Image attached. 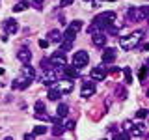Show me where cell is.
I'll return each instance as SVG.
<instances>
[{
  "instance_id": "cell-27",
  "label": "cell",
  "mask_w": 149,
  "mask_h": 140,
  "mask_svg": "<svg viewBox=\"0 0 149 140\" xmlns=\"http://www.w3.org/2000/svg\"><path fill=\"white\" fill-rule=\"evenodd\" d=\"M114 140H130V136H129V133H116V136H114Z\"/></svg>"
},
{
  "instance_id": "cell-11",
  "label": "cell",
  "mask_w": 149,
  "mask_h": 140,
  "mask_svg": "<svg viewBox=\"0 0 149 140\" xmlns=\"http://www.w3.org/2000/svg\"><path fill=\"white\" fill-rule=\"evenodd\" d=\"M62 71H63V77L67 78V80H74V78H78L80 77V71H78L77 67H62Z\"/></svg>"
},
{
  "instance_id": "cell-18",
  "label": "cell",
  "mask_w": 149,
  "mask_h": 140,
  "mask_svg": "<svg viewBox=\"0 0 149 140\" xmlns=\"http://www.w3.org/2000/svg\"><path fill=\"white\" fill-rule=\"evenodd\" d=\"M47 37H49V39H47L49 43H50V41H54V43H60V41H62V32H60V30H50Z\"/></svg>"
},
{
  "instance_id": "cell-37",
  "label": "cell",
  "mask_w": 149,
  "mask_h": 140,
  "mask_svg": "<svg viewBox=\"0 0 149 140\" xmlns=\"http://www.w3.org/2000/svg\"><path fill=\"white\" fill-rule=\"evenodd\" d=\"M24 140H36L34 134H24Z\"/></svg>"
},
{
  "instance_id": "cell-31",
  "label": "cell",
  "mask_w": 149,
  "mask_h": 140,
  "mask_svg": "<svg viewBox=\"0 0 149 140\" xmlns=\"http://www.w3.org/2000/svg\"><path fill=\"white\" fill-rule=\"evenodd\" d=\"M34 106H36V110H37V112H43V110H45V103H43V101H36V105H34Z\"/></svg>"
},
{
  "instance_id": "cell-19",
  "label": "cell",
  "mask_w": 149,
  "mask_h": 140,
  "mask_svg": "<svg viewBox=\"0 0 149 140\" xmlns=\"http://www.w3.org/2000/svg\"><path fill=\"white\" fill-rule=\"evenodd\" d=\"M65 116H67V105L60 103L58 108H56V118H65Z\"/></svg>"
},
{
  "instance_id": "cell-20",
  "label": "cell",
  "mask_w": 149,
  "mask_h": 140,
  "mask_svg": "<svg viewBox=\"0 0 149 140\" xmlns=\"http://www.w3.org/2000/svg\"><path fill=\"white\" fill-rule=\"evenodd\" d=\"M47 97H49L50 101H58L60 97H62V93H60L58 90H56V88H50V90H49V93H47Z\"/></svg>"
},
{
  "instance_id": "cell-17",
  "label": "cell",
  "mask_w": 149,
  "mask_h": 140,
  "mask_svg": "<svg viewBox=\"0 0 149 140\" xmlns=\"http://www.w3.org/2000/svg\"><path fill=\"white\" fill-rule=\"evenodd\" d=\"M22 77H26L28 80H34L36 78V71H34V67H32L30 64H26L24 67H22Z\"/></svg>"
},
{
  "instance_id": "cell-8",
  "label": "cell",
  "mask_w": 149,
  "mask_h": 140,
  "mask_svg": "<svg viewBox=\"0 0 149 140\" xmlns=\"http://www.w3.org/2000/svg\"><path fill=\"white\" fill-rule=\"evenodd\" d=\"M102 64H112L116 58H118V50L114 49V47H108V49H104L102 50Z\"/></svg>"
},
{
  "instance_id": "cell-13",
  "label": "cell",
  "mask_w": 149,
  "mask_h": 140,
  "mask_svg": "<svg viewBox=\"0 0 149 140\" xmlns=\"http://www.w3.org/2000/svg\"><path fill=\"white\" fill-rule=\"evenodd\" d=\"M56 90H58L60 93H71L73 92V82H69V80H60V82H56Z\"/></svg>"
},
{
  "instance_id": "cell-1",
  "label": "cell",
  "mask_w": 149,
  "mask_h": 140,
  "mask_svg": "<svg viewBox=\"0 0 149 140\" xmlns=\"http://www.w3.org/2000/svg\"><path fill=\"white\" fill-rule=\"evenodd\" d=\"M142 36H143V32L136 30V32H132V34L121 37V39H119V47H121L123 50H132L134 47H138V45H140V41L143 39Z\"/></svg>"
},
{
  "instance_id": "cell-15",
  "label": "cell",
  "mask_w": 149,
  "mask_h": 140,
  "mask_svg": "<svg viewBox=\"0 0 149 140\" xmlns=\"http://www.w3.org/2000/svg\"><path fill=\"white\" fill-rule=\"evenodd\" d=\"M106 34L104 32H99V34H95V36H91V41H93V45L95 47H104L106 45Z\"/></svg>"
},
{
  "instance_id": "cell-4",
  "label": "cell",
  "mask_w": 149,
  "mask_h": 140,
  "mask_svg": "<svg viewBox=\"0 0 149 140\" xmlns=\"http://www.w3.org/2000/svg\"><path fill=\"white\" fill-rule=\"evenodd\" d=\"M88 62H90V54H88L86 50H78V52H74V56H73V67L80 69V67H84V65H88Z\"/></svg>"
},
{
  "instance_id": "cell-6",
  "label": "cell",
  "mask_w": 149,
  "mask_h": 140,
  "mask_svg": "<svg viewBox=\"0 0 149 140\" xmlns=\"http://www.w3.org/2000/svg\"><path fill=\"white\" fill-rule=\"evenodd\" d=\"M41 82L45 86H52V84L58 82V73L54 69H49V71H43V77H41Z\"/></svg>"
},
{
  "instance_id": "cell-34",
  "label": "cell",
  "mask_w": 149,
  "mask_h": 140,
  "mask_svg": "<svg viewBox=\"0 0 149 140\" xmlns=\"http://www.w3.org/2000/svg\"><path fill=\"white\" fill-rule=\"evenodd\" d=\"M74 0H60V8H67V6H71Z\"/></svg>"
},
{
  "instance_id": "cell-3",
  "label": "cell",
  "mask_w": 149,
  "mask_h": 140,
  "mask_svg": "<svg viewBox=\"0 0 149 140\" xmlns=\"http://www.w3.org/2000/svg\"><path fill=\"white\" fill-rule=\"evenodd\" d=\"M116 11H104V13H99L95 19H93V24H95L97 28H106L110 24H114L116 22Z\"/></svg>"
},
{
  "instance_id": "cell-40",
  "label": "cell",
  "mask_w": 149,
  "mask_h": 140,
  "mask_svg": "<svg viewBox=\"0 0 149 140\" xmlns=\"http://www.w3.org/2000/svg\"><path fill=\"white\" fill-rule=\"evenodd\" d=\"M106 2H116V0H106Z\"/></svg>"
},
{
  "instance_id": "cell-33",
  "label": "cell",
  "mask_w": 149,
  "mask_h": 140,
  "mask_svg": "<svg viewBox=\"0 0 149 140\" xmlns=\"http://www.w3.org/2000/svg\"><path fill=\"white\" fill-rule=\"evenodd\" d=\"M130 127H132V121H123V133H129V131H130Z\"/></svg>"
},
{
  "instance_id": "cell-21",
  "label": "cell",
  "mask_w": 149,
  "mask_h": 140,
  "mask_svg": "<svg viewBox=\"0 0 149 140\" xmlns=\"http://www.w3.org/2000/svg\"><path fill=\"white\" fill-rule=\"evenodd\" d=\"M80 28H82V22H80V21H73L71 24H69L67 30L73 32V34H78V32H80Z\"/></svg>"
},
{
  "instance_id": "cell-23",
  "label": "cell",
  "mask_w": 149,
  "mask_h": 140,
  "mask_svg": "<svg viewBox=\"0 0 149 140\" xmlns=\"http://www.w3.org/2000/svg\"><path fill=\"white\" fill-rule=\"evenodd\" d=\"M63 125L62 123H60V121H56V123H54V129H52V134H54V136H62V134H63Z\"/></svg>"
},
{
  "instance_id": "cell-10",
  "label": "cell",
  "mask_w": 149,
  "mask_h": 140,
  "mask_svg": "<svg viewBox=\"0 0 149 140\" xmlns=\"http://www.w3.org/2000/svg\"><path fill=\"white\" fill-rule=\"evenodd\" d=\"M2 26L8 34H17L19 32V21H15V19H6Z\"/></svg>"
},
{
  "instance_id": "cell-14",
  "label": "cell",
  "mask_w": 149,
  "mask_h": 140,
  "mask_svg": "<svg viewBox=\"0 0 149 140\" xmlns=\"http://www.w3.org/2000/svg\"><path fill=\"white\" fill-rule=\"evenodd\" d=\"M17 60H19V62H21V64H30V60H32V52H30V50H28V49H21V50H19V52H17Z\"/></svg>"
},
{
  "instance_id": "cell-30",
  "label": "cell",
  "mask_w": 149,
  "mask_h": 140,
  "mask_svg": "<svg viewBox=\"0 0 149 140\" xmlns=\"http://www.w3.org/2000/svg\"><path fill=\"white\" fill-rule=\"evenodd\" d=\"M62 125H63V129H71V131L74 129V121L73 120H65V123H62Z\"/></svg>"
},
{
  "instance_id": "cell-28",
  "label": "cell",
  "mask_w": 149,
  "mask_h": 140,
  "mask_svg": "<svg viewBox=\"0 0 149 140\" xmlns=\"http://www.w3.org/2000/svg\"><path fill=\"white\" fill-rule=\"evenodd\" d=\"M146 77H147V67L143 65V67H140V71H138V78L140 80H146Z\"/></svg>"
},
{
  "instance_id": "cell-38",
  "label": "cell",
  "mask_w": 149,
  "mask_h": 140,
  "mask_svg": "<svg viewBox=\"0 0 149 140\" xmlns=\"http://www.w3.org/2000/svg\"><path fill=\"white\" fill-rule=\"evenodd\" d=\"M4 73H6V71H4V67H0V75H4Z\"/></svg>"
},
{
  "instance_id": "cell-29",
  "label": "cell",
  "mask_w": 149,
  "mask_h": 140,
  "mask_svg": "<svg viewBox=\"0 0 149 140\" xmlns=\"http://www.w3.org/2000/svg\"><path fill=\"white\" fill-rule=\"evenodd\" d=\"M36 118L37 120H43V121H50V118H49V114H45V112H36Z\"/></svg>"
},
{
  "instance_id": "cell-42",
  "label": "cell",
  "mask_w": 149,
  "mask_h": 140,
  "mask_svg": "<svg viewBox=\"0 0 149 140\" xmlns=\"http://www.w3.org/2000/svg\"><path fill=\"white\" fill-rule=\"evenodd\" d=\"M102 140H106V138H102Z\"/></svg>"
},
{
  "instance_id": "cell-36",
  "label": "cell",
  "mask_w": 149,
  "mask_h": 140,
  "mask_svg": "<svg viewBox=\"0 0 149 140\" xmlns=\"http://www.w3.org/2000/svg\"><path fill=\"white\" fill-rule=\"evenodd\" d=\"M39 47H41V49H47V47H49V41H47V39H39Z\"/></svg>"
},
{
  "instance_id": "cell-7",
  "label": "cell",
  "mask_w": 149,
  "mask_h": 140,
  "mask_svg": "<svg viewBox=\"0 0 149 140\" xmlns=\"http://www.w3.org/2000/svg\"><path fill=\"white\" fill-rule=\"evenodd\" d=\"M106 75H108L106 67H93L90 71V80H104Z\"/></svg>"
},
{
  "instance_id": "cell-25",
  "label": "cell",
  "mask_w": 149,
  "mask_h": 140,
  "mask_svg": "<svg viewBox=\"0 0 149 140\" xmlns=\"http://www.w3.org/2000/svg\"><path fill=\"white\" fill-rule=\"evenodd\" d=\"M123 73H125V82L130 84L132 82V71H130V67H123Z\"/></svg>"
},
{
  "instance_id": "cell-5",
  "label": "cell",
  "mask_w": 149,
  "mask_h": 140,
  "mask_svg": "<svg viewBox=\"0 0 149 140\" xmlns=\"http://www.w3.org/2000/svg\"><path fill=\"white\" fill-rule=\"evenodd\" d=\"M49 62H50V65H52V67L56 69V67H65V65H67V60H65V54L63 52H60V50H58V52H56V54H52V56H50V58H49Z\"/></svg>"
},
{
  "instance_id": "cell-22",
  "label": "cell",
  "mask_w": 149,
  "mask_h": 140,
  "mask_svg": "<svg viewBox=\"0 0 149 140\" xmlns=\"http://www.w3.org/2000/svg\"><path fill=\"white\" fill-rule=\"evenodd\" d=\"M26 8H28V2H26V0H21V2H17L15 6H13V11H15V13H21V11H24Z\"/></svg>"
},
{
  "instance_id": "cell-32",
  "label": "cell",
  "mask_w": 149,
  "mask_h": 140,
  "mask_svg": "<svg viewBox=\"0 0 149 140\" xmlns=\"http://www.w3.org/2000/svg\"><path fill=\"white\" fill-rule=\"evenodd\" d=\"M146 116H147V110H146V108H140V110L136 112V118H138V120H143Z\"/></svg>"
},
{
  "instance_id": "cell-41",
  "label": "cell",
  "mask_w": 149,
  "mask_h": 140,
  "mask_svg": "<svg viewBox=\"0 0 149 140\" xmlns=\"http://www.w3.org/2000/svg\"><path fill=\"white\" fill-rule=\"evenodd\" d=\"M84 2H91V0H84Z\"/></svg>"
},
{
  "instance_id": "cell-2",
  "label": "cell",
  "mask_w": 149,
  "mask_h": 140,
  "mask_svg": "<svg viewBox=\"0 0 149 140\" xmlns=\"http://www.w3.org/2000/svg\"><path fill=\"white\" fill-rule=\"evenodd\" d=\"M147 15H149V8H147V6H140V8L130 6L129 11H127V19H129V21H134V22L146 21Z\"/></svg>"
},
{
  "instance_id": "cell-9",
  "label": "cell",
  "mask_w": 149,
  "mask_h": 140,
  "mask_svg": "<svg viewBox=\"0 0 149 140\" xmlns=\"http://www.w3.org/2000/svg\"><path fill=\"white\" fill-rule=\"evenodd\" d=\"M95 93V84L90 82V80H86L82 84V92H80V95L84 97V99H90V97Z\"/></svg>"
},
{
  "instance_id": "cell-35",
  "label": "cell",
  "mask_w": 149,
  "mask_h": 140,
  "mask_svg": "<svg viewBox=\"0 0 149 140\" xmlns=\"http://www.w3.org/2000/svg\"><path fill=\"white\" fill-rule=\"evenodd\" d=\"M118 95H121V99H125V95H127L125 88H118Z\"/></svg>"
},
{
  "instance_id": "cell-26",
  "label": "cell",
  "mask_w": 149,
  "mask_h": 140,
  "mask_svg": "<svg viewBox=\"0 0 149 140\" xmlns=\"http://www.w3.org/2000/svg\"><path fill=\"white\" fill-rule=\"evenodd\" d=\"M45 133H47V127H45V125H37V127H34V133H32V134L37 136V134H45Z\"/></svg>"
},
{
  "instance_id": "cell-24",
  "label": "cell",
  "mask_w": 149,
  "mask_h": 140,
  "mask_svg": "<svg viewBox=\"0 0 149 140\" xmlns=\"http://www.w3.org/2000/svg\"><path fill=\"white\" fill-rule=\"evenodd\" d=\"M39 65H41V69H43V71H49V69H54L52 65H50V62H49V58H41V62H39Z\"/></svg>"
},
{
  "instance_id": "cell-12",
  "label": "cell",
  "mask_w": 149,
  "mask_h": 140,
  "mask_svg": "<svg viewBox=\"0 0 149 140\" xmlns=\"http://www.w3.org/2000/svg\"><path fill=\"white\" fill-rule=\"evenodd\" d=\"M32 84V80H28L26 77H19L17 80H13V84H11V88L13 90H26L28 86Z\"/></svg>"
},
{
  "instance_id": "cell-39",
  "label": "cell",
  "mask_w": 149,
  "mask_h": 140,
  "mask_svg": "<svg viewBox=\"0 0 149 140\" xmlns=\"http://www.w3.org/2000/svg\"><path fill=\"white\" fill-rule=\"evenodd\" d=\"M4 140H13V138H11V136H6V138H4Z\"/></svg>"
},
{
  "instance_id": "cell-16",
  "label": "cell",
  "mask_w": 149,
  "mask_h": 140,
  "mask_svg": "<svg viewBox=\"0 0 149 140\" xmlns=\"http://www.w3.org/2000/svg\"><path fill=\"white\" fill-rule=\"evenodd\" d=\"M129 133L134 134V136H142V134H146V123H136V125H132Z\"/></svg>"
}]
</instances>
